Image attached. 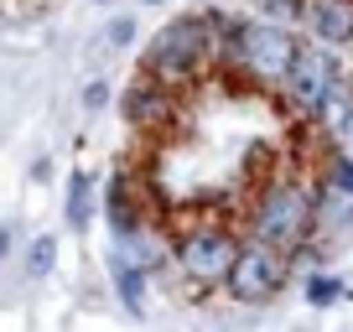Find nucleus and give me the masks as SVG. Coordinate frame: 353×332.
Wrapping results in <instances>:
<instances>
[{"label":"nucleus","mask_w":353,"mask_h":332,"mask_svg":"<svg viewBox=\"0 0 353 332\" xmlns=\"http://www.w3.org/2000/svg\"><path fill=\"white\" fill-rule=\"evenodd\" d=\"M239 244L244 239L234 229H223V223H198V229H188L172 244V260L182 265V276H188L192 286H223L234 255H239Z\"/></svg>","instance_id":"nucleus-6"},{"label":"nucleus","mask_w":353,"mask_h":332,"mask_svg":"<svg viewBox=\"0 0 353 332\" xmlns=\"http://www.w3.org/2000/svg\"><path fill=\"white\" fill-rule=\"evenodd\" d=\"M307 301L312 307H338L343 301V280L338 276H312L307 280Z\"/></svg>","instance_id":"nucleus-14"},{"label":"nucleus","mask_w":353,"mask_h":332,"mask_svg":"<svg viewBox=\"0 0 353 332\" xmlns=\"http://www.w3.org/2000/svg\"><path fill=\"white\" fill-rule=\"evenodd\" d=\"M348 83L338 68V47H322V42H301L296 57H291V73L286 83H281V94H286V104L296 114H307V120H322L327 114V104L338 99V89Z\"/></svg>","instance_id":"nucleus-4"},{"label":"nucleus","mask_w":353,"mask_h":332,"mask_svg":"<svg viewBox=\"0 0 353 332\" xmlns=\"http://www.w3.org/2000/svg\"><path fill=\"white\" fill-rule=\"evenodd\" d=\"M151 6H156V0H151Z\"/></svg>","instance_id":"nucleus-20"},{"label":"nucleus","mask_w":353,"mask_h":332,"mask_svg":"<svg viewBox=\"0 0 353 332\" xmlns=\"http://www.w3.org/2000/svg\"><path fill=\"white\" fill-rule=\"evenodd\" d=\"M286 280H291V255L244 239L239 255H234V265H229L223 291H229L239 307H265V301H276L281 291H286Z\"/></svg>","instance_id":"nucleus-5"},{"label":"nucleus","mask_w":353,"mask_h":332,"mask_svg":"<svg viewBox=\"0 0 353 332\" xmlns=\"http://www.w3.org/2000/svg\"><path fill=\"white\" fill-rule=\"evenodd\" d=\"M88 218H94V182L73 172L68 177V229H88Z\"/></svg>","instance_id":"nucleus-12"},{"label":"nucleus","mask_w":353,"mask_h":332,"mask_svg":"<svg viewBox=\"0 0 353 332\" xmlns=\"http://www.w3.org/2000/svg\"><path fill=\"white\" fill-rule=\"evenodd\" d=\"M317 234V192L301 182H270L260 198L250 203V239L281 255L307 249V239Z\"/></svg>","instance_id":"nucleus-2"},{"label":"nucleus","mask_w":353,"mask_h":332,"mask_svg":"<svg viewBox=\"0 0 353 332\" xmlns=\"http://www.w3.org/2000/svg\"><path fill=\"white\" fill-rule=\"evenodd\" d=\"M348 47H353V42H348Z\"/></svg>","instance_id":"nucleus-21"},{"label":"nucleus","mask_w":353,"mask_h":332,"mask_svg":"<svg viewBox=\"0 0 353 332\" xmlns=\"http://www.w3.org/2000/svg\"><path fill=\"white\" fill-rule=\"evenodd\" d=\"M110 276H114V291H120L125 311L141 317V311H145V276H141V270H130V265H110Z\"/></svg>","instance_id":"nucleus-13"},{"label":"nucleus","mask_w":353,"mask_h":332,"mask_svg":"<svg viewBox=\"0 0 353 332\" xmlns=\"http://www.w3.org/2000/svg\"><path fill=\"white\" fill-rule=\"evenodd\" d=\"M161 260H166V244H161V234H156L151 223H141V229H130V234H114L110 265H130V270H141V276H151Z\"/></svg>","instance_id":"nucleus-10"},{"label":"nucleus","mask_w":353,"mask_h":332,"mask_svg":"<svg viewBox=\"0 0 353 332\" xmlns=\"http://www.w3.org/2000/svg\"><path fill=\"white\" fill-rule=\"evenodd\" d=\"M120 110H125V125H135V130H161V125L176 120V89H166L156 78H141V83L125 89Z\"/></svg>","instance_id":"nucleus-7"},{"label":"nucleus","mask_w":353,"mask_h":332,"mask_svg":"<svg viewBox=\"0 0 353 332\" xmlns=\"http://www.w3.org/2000/svg\"><path fill=\"white\" fill-rule=\"evenodd\" d=\"M301 6H307V0H254V11H260L265 21H281V26H286V21H296V16H301Z\"/></svg>","instance_id":"nucleus-15"},{"label":"nucleus","mask_w":353,"mask_h":332,"mask_svg":"<svg viewBox=\"0 0 353 332\" xmlns=\"http://www.w3.org/2000/svg\"><path fill=\"white\" fill-rule=\"evenodd\" d=\"M6 244H11V229H0V255H6Z\"/></svg>","instance_id":"nucleus-19"},{"label":"nucleus","mask_w":353,"mask_h":332,"mask_svg":"<svg viewBox=\"0 0 353 332\" xmlns=\"http://www.w3.org/2000/svg\"><path fill=\"white\" fill-rule=\"evenodd\" d=\"M104 218H110V234H130V229L145 223V208H141V198H135L130 172H120V177L110 182V192H104Z\"/></svg>","instance_id":"nucleus-11"},{"label":"nucleus","mask_w":353,"mask_h":332,"mask_svg":"<svg viewBox=\"0 0 353 332\" xmlns=\"http://www.w3.org/2000/svg\"><path fill=\"white\" fill-rule=\"evenodd\" d=\"M353 218V156H332L322 166L317 187V223H348Z\"/></svg>","instance_id":"nucleus-8"},{"label":"nucleus","mask_w":353,"mask_h":332,"mask_svg":"<svg viewBox=\"0 0 353 332\" xmlns=\"http://www.w3.org/2000/svg\"><path fill=\"white\" fill-rule=\"evenodd\" d=\"M301 26L322 47H348L353 42V0H307L301 6Z\"/></svg>","instance_id":"nucleus-9"},{"label":"nucleus","mask_w":353,"mask_h":332,"mask_svg":"<svg viewBox=\"0 0 353 332\" xmlns=\"http://www.w3.org/2000/svg\"><path fill=\"white\" fill-rule=\"evenodd\" d=\"M130 37H135V21H130V16H114V21H110V42H114V47H125Z\"/></svg>","instance_id":"nucleus-17"},{"label":"nucleus","mask_w":353,"mask_h":332,"mask_svg":"<svg viewBox=\"0 0 353 332\" xmlns=\"http://www.w3.org/2000/svg\"><path fill=\"white\" fill-rule=\"evenodd\" d=\"M104 99H110V89H104V83H88V89H83V104H88V110H99Z\"/></svg>","instance_id":"nucleus-18"},{"label":"nucleus","mask_w":353,"mask_h":332,"mask_svg":"<svg viewBox=\"0 0 353 332\" xmlns=\"http://www.w3.org/2000/svg\"><path fill=\"white\" fill-rule=\"evenodd\" d=\"M229 37H234V21L219 11H188V16H172L161 32L151 37L145 47V78L166 83V89H188L208 73L213 63L229 57Z\"/></svg>","instance_id":"nucleus-1"},{"label":"nucleus","mask_w":353,"mask_h":332,"mask_svg":"<svg viewBox=\"0 0 353 332\" xmlns=\"http://www.w3.org/2000/svg\"><path fill=\"white\" fill-rule=\"evenodd\" d=\"M296 37L286 32L281 21H234V37H229V57L223 63L234 68L239 78L260 83V89H281L291 73V57H296Z\"/></svg>","instance_id":"nucleus-3"},{"label":"nucleus","mask_w":353,"mask_h":332,"mask_svg":"<svg viewBox=\"0 0 353 332\" xmlns=\"http://www.w3.org/2000/svg\"><path fill=\"white\" fill-rule=\"evenodd\" d=\"M52 260H57V244H52V239H37V244H32V255H26V270L42 280L47 270H52Z\"/></svg>","instance_id":"nucleus-16"}]
</instances>
